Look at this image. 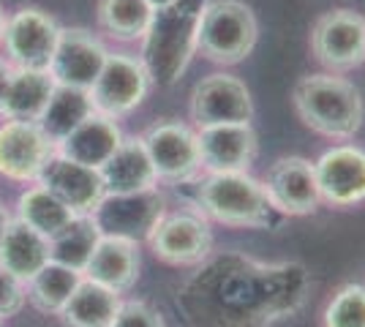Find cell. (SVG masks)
Wrapping results in <instances>:
<instances>
[{
  "label": "cell",
  "mask_w": 365,
  "mask_h": 327,
  "mask_svg": "<svg viewBox=\"0 0 365 327\" xmlns=\"http://www.w3.org/2000/svg\"><path fill=\"white\" fill-rule=\"evenodd\" d=\"M55 145L46 140L38 123L31 120H6L0 125V175L11 180H38Z\"/></svg>",
  "instance_id": "17"
},
{
  "label": "cell",
  "mask_w": 365,
  "mask_h": 327,
  "mask_svg": "<svg viewBox=\"0 0 365 327\" xmlns=\"http://www.w3.org/2000/svg\"><path fill=\"white\" fill-rule=\"evenodd\" d=\"M31 303L41 313H58L63 311V306L71 300L76 292V286L82 284V273H76L71 267L58 265V262H46L31 281Z\"/></svg>",
  "instance_id": "28"
},
{
  "label": "cell",
  "mask_w": 365,
  "mask_h": 327,
  "mask_svg": "<svg viewBox=\"0 0 365 327\" xmlns=\"http://www.w3.org/2000/svg\"><path fill=\"white\" fill-rule=\"evenodd\" d=\"M38 186L52 191L74 216H91L96 204L107 194L101 172L85 167V164H76L66 156L49 158L44 172L38 175Z\"/></svg>",
  "instance_id": "18"
},
{
  "label": "cell",
  "mask_w": 365,
  "mask_h": 327,
  "mask_svg": "<svg viewBox=\"0 0 365 327\" xmlns=\"http://www.w3.org/2000/svg\"><path fill=\"white\" fill-rule=\"evenodd\" d=\"M49 262V240L19 218L9 224L0 243V267L19 281H31Z\"/></svg>",
  "instance_id": "22"
},
{
  "label": "cell",
  "mask_w": 365,
  "mask_h": 327,
  "mask_svg": "<svg viewBox=\"0 0 365 327\" xmlns=\"http://www.w3.org/2000/svg\"><path fill=\"white\" fill-rule=\"evenodd\" d=\"M93 101L88 90H76V88H66V85H55V93L49 98L46 109L41 112V118L36 123L41 125V131L46 134V140L55 145H61L76 125L82 123L85 118H91Z\"/></svg>",
  "instance_id": "24"
},
{
  "label": "cell",
  "mask_w": 365,
  "mask_h": 327,
  "mask_svg": "<svg viewBox=\"0 0 365 327\" xmlns=\"http://www.w3.org/2000/svg\"><path fill=\"white\" fill-rule=\"evenodd\" d=\"M197 210L207 221L232 229H275L284 216L275 210L262 180L251 172H213L197 183Z\"/></svg>",
  "instance_id": "4"
},
{
  "label": "cell",
  "mask_w": 365,
  "mask_h": 327,
  "mask_svg": "<svg viewBox=\"0 0 365 327\" xmlns=\"http://www.w3.org/2000/svg\"><path fill=\"white\" fill-rule=\"evenodd\" d=\"M16 218L49 240V237H55L58 232H63L76 216L52 191H46L44 186H33L19 197Z\"/></svg>",
  "instance_id": "27"
},
{
  "label": "cell",
  "mask_w": 365,
  "mask_h": 327,
  "mask_svg": "<svg viewBox=\"0 0 365 327\" xmlns=\"http://www.w3.org/2000/svg\"><path fill=\"white\" fill-rule=\"evenodd\" d=\"M148 246L167 265L197 267L213 254V229L197 207L167 210L148 237Z\"/></svg>",
  "instance_id": "6"
},
{
  "label": "cell",
  "mask_w": 365,
  "mask_h": 327,
  "mask_svg": "<svg viewBox=\"0 0 365 327\" xmlns=\"http://www.w3.org/2000/svg\"><path fill=\"white\" fill-rule=\"evenodd\" d=\"M311 52L333 74H344L363 66L365 16L351 9H333L322 14L311 28Z\"/></svg>",
  "instance_id": "8"
},
{
  "label": "cell",
  "mask_w": 365,
  "mask_h": 327,
  "mask_svg": "<svg viewBox=\"0 0 365 327\" xmlns=\"http://www.w3.org/2000/svg\"><path fill=\"white\" fill-rule=\"evenodd\" d=\"M9 224H11V218H9V213H6V207L0 204V243H3V234H6V229H9Z\"/></svg>",
  "instance_id": "34"
},
{
  "label": "cell",
  "mask_w": 365,
  "mask_h": 327,
  "mask_svg": "<svg viewBox=\"0 0 365 327\" xmlns=\"http://www.w3.org/2000/svg\"><path fill=\"white\" fill-rule=\"evenodd\" d=\"M148 6H150L153 11H161V9H169L172 3H178V0H145Z\"/></svg>",
  "instance_id": "35"
},
{
  "label": "cell",
  "mask_w": 365,
  "mask_h": 327,
  "mask_svg": "<svg viewBox=\"0 0 365 327\" xmlns=\"http://www.w3.org/2000/svg\"><path fill=\"white\" fill-rule=\"evenodd\" d=\"M153 22L145 0H98V25L118 41H142Z\"/></svg>",
  "instance_id": "29"
},
{
  "label": "cell",
  "mask_w": 365,
  "mask_h": 327,
  "mask_svg": "<svg viewBox=\"0 0 365 327\" xmlns=\"http://www.w3.org/2000/svg\"><path fill=\"white\" fill-rule=\"evenodd\" d=\"M107 58V47L91 31H82V28H66L63 31L61 28L58 47H55L52 63H49V74L55 79V85L91 90Z\"/></svg>",
  "instance_id": "15"
},
{
  "label": "cell",
  "mask_w": 365,
  "mask_h": 327,
  "mask_svg": "<svg viewBox=\"0 0 365 327\" xmlns=\"http://www.w3.org/2000/svg\"><path fill=\"white\" fill-rule=\"evenodd\" d=\"M61 28L52 16L41 9H19L14 16H9L3 44L16 68H36L49 71V63L58 47Z\"/></svg>",
  "instance_id": "14"
},
{
  "label": "cell",
  "mask_w": 365,
  "mask_h": 327,
  "mask_svg": "<svg viewBox=\"0 0 365 327\" xmlns=\"http://www.w3.org/2000/svg\"><path fill=\"white\" fill-rule=\"evenodd\" d=\"M207 0H178L169 9L153 11V22L145 33L142 63L153 82L172 88L191 58L197 55L199 22Z\"/></svg>",
  "instance_id": "3"
},
{
  "label": "cell",
  "mask_w": 365,
  "mask_h": 327,
  "mask_svg": "<svg viewBox=\"0 0 365 327\" xmlns=\"http://www.w3.org/2000/svg\"><path fill=\"white\" fill-rule=\"evenodd\" d=\"M123 134L115 118H107L101 112H93L91 118H85L74 131L58 145V153L71 158L76 164H85L93 170H101L107 164L112 153L120 147Z\"/></svg>",
  "instance_id": "19"
},
{
  "label": "cell",
  "mask_w": 365,
  "mask_h": 327,
  "mask_svg": "<svg viewBox=\"0 0 365 327\" xmlns=\"http://www.w3.org/2000/svg\"><path fill=\"white\" fill-rule=\"evenodd\" d=\"M167 213L164 194L158 188L134 191V194H104L91 218L101 237H120L128 243L148 240L158 218Z\"/></svg>",
  "instance_id": "7"
},
{
  "label": "cell",
  "mask_w": 365,
  "mask_h": 327,
  "mask_svg": "<svg viewBox=\"0 0 365 327\" xmlns=\"http://www.w3.org/2000/svg\"><path fill=\"white\" fill-rule=\"evenodd\" d=\"M120 308V297L112 289L82 279L71 300L58 313L66 327H109Z\"/></svg>",
  "instance_id": "25"
},
{
  "label": "cell",
  "mask_w": 365,
  "mask_h": 327,
  "mask_svg": "<svg viewBox=\"0 0 365 327\" xmlns=\"http://www.w3.org/2000/svg\"><path fill=\"white\" fill-rule=\"evenodd\" d=\"M254 95L235 74H210L199 79L191 90L188 115L197 128L224 123H251L254 120Z\"/></svg>",
  "instance_id": "10"
},
{
  "label": "cell",
  "mask_w": 365,
  "mask_h": 327,
  "mask_svg": "<svg viewBox=\"0 0 365 327\" xmlns=\"http://www.w3.org/2000/svg\"><path fill=\"white\" fill-rule=\"evenodd\" d=\"M311 289L300 262H259L237 251L207 256L178 289L188 327H270L303 308Z\"/></svg>",
  "instance_id": "1"
},
{
  "label": "cell",
  "mask_w": 365,
  "mask_h": 327,
  "mask_svg": "<svg viewBox=\"0 0 365 327\" xmlns=\"http://www.w3.org/2000/svg\"><path fill=\"white\" fill-rule=\"evenodd\" d=\"M153 79L145 68L142 58H134V55H125V52H115L109 55L101 74L96 79L91 90V101L93 109L107 115V118H123L148 98L150 93Z\"/></svg>",
  "instance_id": "9"
},
{
  "label": "cell",
  "mask_w": 365,
  "mask_h": 327,
  "mask_svg": "<svg viewBox=\"0 0 365 327\" xmlns=\"http://www.w3.org/2000/svg\"><path fill=\"white\" fill-rule=\"evenodd\" d=\"M292 104L311 131L335 142L351 140L365 123L360 88L333 71L297 79L292 88Z\"/></svg>",
  "instance_id": "2"
},
{
  "label": "cell",
  "mask_w": 365,
  "mask_h": 327,
  "mask_svg": "<svg viewBox=\"0 0 365 327\" xmlns=\"http://www.w3.org/2000/svg\"><path fill=\"white\" fill-rule=\"evenodd\" d=\"M98 172L107 194H134V191L158 188V175L145 150L142 137H123L120 147Z\"/></svg>",
  "instance_id": "20"
},
{
  "label": "cell",
  "mask_w": 365,
  "mask_h": 327,
  "mask_svg": "<svg viewBox=\"0 0 365 327\" xmlns=\"http://www.w3.org/2000/svg\"><path fill=\"white\" fill-rule=\"evenodd\" d=\"M19 284H22V281L14 279L11 273H6V270L0 267V319L14 316V313L25 306V292H22Z\"/></svg>",
  "instance_id": "32"
},
{
  "label": "cell",
  "mask_w": 365,
  "mask_h": 327,
  "mask_svg": "<svg viewBox=\"0 0 365 327\" xmlns=\"http://www.w3.org/2000/svg\"><path fill=\"white\" fill-rule=\"evenodd\" d=\"M98 240H101V232H98L96 221L91 216H76L63 232L49 237V262L85 273Z\"/></svg>",
  "instance_id": "26"
},
{
  "label": "cell",
  "mask_w": 365,
  "mask_h": 327,
  "mask_svg": "<svg viewBox=\"0 0 365 327\" xmlns=\"http://www.w3.org/2000/svg\"><path fill=\"white\" fill-rule=\"evenodd\" d=\"M14 74V68L0 58V109H3V98H6V88H9V79Z\"/></svg>",
  "instance_id": "33"
},
{
  "label": "cell",
  "mask_w": 365,
  "mask_h": 327,
  "mask_svg": "<svg viewBox=\"0 0 365 327\" xmlns=\"http://www.w3.org/2000/svg\"><path fill=\"white\" fill-rule=\"evenodd\" d=\"M259 41V19L243 0H207L199 22L197 52L218 66L243 63Z\"/></svg>",
  "instance_id": "5"
},
{
  "label": "cell",
  "mask_w": 365,
  "mask_h": 327,
  "mask_svg": "<svg viewBox=\"0 0 365 327\" xmlns=\"http://www.w3.org/2000/svg\"><path fill=\"white\" fill-rule=\"evenodd\" d=\"M109 327H167L164 316L145 300H125L115 313Z\"/></svg>",
  "instance_id": "31"
},
{
  "label": "cell",
  "mask_w": 365,
  "mask_h": 327,
  "mask_svg": "<svg viewBox=\"0 0 365 327\" xmlns=\"http://www.w3.org/2000/svg\"><path fill=\"white\" fill-rule=\"evenodd\" d=\"M85 276L93 284L112 289L115 295L128 292L139 279L137 243H128L120 237H101L93 251L91 262L85 267Z\"/></svg>",
  "instance_id": "21"
},
{
  "label": "cell",
  "mask_w": 365,
  "mask_h": 327,
  "mask_svg": "<svg viewBox=\"0 0 365 327\" xmlns=\"http://www.w3.org/2000/svg\"><path fill=\"white\" fill-rule=\"evenodd\" d=\"M142 142L155 167L158 180L180 186V183H191L202 172L197 131L191 125L180 120H161L142 134Z\"/></svg>",
  "instance_id": "11"
},
{
  "label": "cell",
  "mask_w": 365,
  "mask_h": 327,
  "mask_svg": "<svg viewBox=\"0 0 365 327\" xmlns=\"http://www.w3.org/2000/svg\"><path fill=\"white\" fill-rule=\"evenodd\" d=\"M324 327H365V284H344L335 292L324 311H322Z\"/></svg>",
  "instance_id": "30"
},
{
  "label": "cell",
  "mask_w": 365,
  "mask_h": 327,
  "mask_svg": "<svg viewBox=\"0 0 365 327\" xmlns=\"http://www.w3.org/2000/svg\"><path fill=\"white\" fill-rule=\"evenodd\" d=\"M267 199L284 218H300L317 213L322 204L314 161L303 156H281L262 177Z\"/></svg>",
  "instance_id": "12"
},
{
  "label": "cell",
  "mask_w": 365,
  "mask_h": 327,
  "mask_svg": "<svg viewBox=\"0 0 365 327\" xmlns=\"http://www.w3.org/2000/svg\"><path fill=\"white\" fill-rule=\"evenodd\" d=\"M6 11H3V6H0V41H3V33H6Z\"/></svg>",
  "instance_id": "36"
},
{
  "label": "cell",
  "mask_w": 365,
  "mask_h": 327,
  "mask_svg": "<svg viewBox=\"0 0 365 327\" xmlns=\"http://www.w3.org/2000/svg\"><path fill=\"white\" fill-rule=\"evenodd\" d=\"M319 197L330 207H357L365 202V150L360 145H333L314 161Z\"/></svg>",
  "instance_id": "13"
},
{
  "label": "cell",
  "mask_w": 365,
  "mask_h": 327,
  "mask_svg": "<svg viewBox=\"0 0 365 327\" xmlns=\"http://www.w3.org/2000/svg\"><path fill=\"white\" fill-rule=\"evenodd\" d=\"M55 93V79L49 71H36V68H14L9 79L6 98L0 115L9 120H31L36 123L46 109L49 98Z\"/></svg>",
  "instance_id": "23"
},
{
  "label": "cell",
  "mask_w": 365,
  "mask_h": 327,
  "mask_svg": "<svg viewBox=\"0 0 365 327\" xmlns=\"http://www.w3.org/2000/svg\"><path fill=\"white\" fill-rule=\"evenodd\" d=\"M202 172H248L259 156V137L251 123H224L197 128Z\"/></svg>",
  "instance_id": "16"
}]
</instances>
